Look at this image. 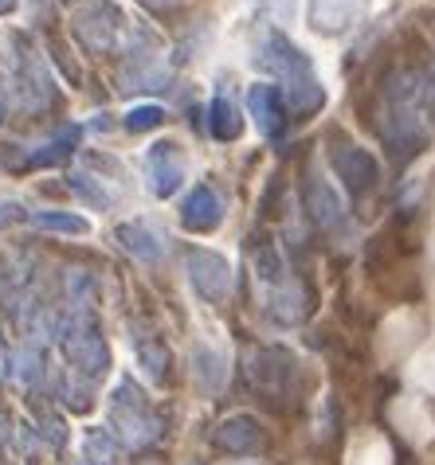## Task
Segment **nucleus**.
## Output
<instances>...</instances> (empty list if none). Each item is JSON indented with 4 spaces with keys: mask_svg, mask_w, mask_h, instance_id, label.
Masks as SVG:
<instances>
[{
    "mask_svg": "<svg viewBox=\"0 0 435 465\" xmlns=\"http://www.w3.org/2000/svg\"><path fill=\"white\" fill-rule=\"evenodd\" d=\"M146 180H149V192L161 196V200L173 196V192L185 184V153H181L177 141H157V145H149Z\"/></svg>",
    "mask_w": 435,
    "mask_h": 465,
    "instance_id": "6e6552de",
    "label": "nucleus"
},
{
    "mask_svg": "<svg viewBox=\"0 0 435 465\" xmlns=\"http://www.w3.org/2000/svg\"><path fill=\"white\" fill-rule=\"evenodd\" d=\"M40 376H44L40 352H32V348H28V352H20V356H16V380H20V383H35Z\"/></svg>",
    "mask_w": 435,
    "mask_h": 465,
    "instance_id": "b1692460",
    "label": "nucleus"
},
{
    "mask_svg": "<svg viewBox=\"0 0 435 465\" xmlns=\"http://www.w3.org/2000/svg\"><path fill=\"white\" fill-rule=\"evenodd\" d=\"M71 28L91 55H110L122 44L126 16L114 5H106V0H86V5L71 12Z\"/></svg>",
    "mask_w": 435,
    "mask_h": 465,
    "instance_id": "7ed1b4c3",
    "label": "nucleus"
},
{
    "mask_svg": "<svg viewBox=\"0 0 435 465\" xmlns=\"http://www.w3.org/2000/svg\"><path fill=\"white\" fill-rule=\"evenodd\" d=\"M329 164H334V173L345 180V188H349L353 196H361V192H369L380 180V161L369 149L353 145V141H334Z\"/></svg>",
    "mask_w": 435,
    "mask_h": 465,
    "instance_id": "0eeeda50",
    "label": "nucleus"
},
{
    "mask_svg": "<svg viewBox=\"0 0 435 465\" xmlns=\"http://www.w3.org/2000/svg\"><path fill=\"white\" fill-rule=\"evenodd\" d=\"M255 63H259L267 74H278V79H283V90L298 86V83H306V79H314L310 59H306L283 32H271V35H267V44H263L259 55H255Z\"/></svg>",
    "mask_w": 435,
    "mask_h": 465,
    "instance_id": "423d86ee",
    "label": "nucleus"
},
{
    "mask_svg": "<svg viewBox=\"0 0 435 465\" xmlns=\"http://www.w3.org/2000/svg\"><path fill=\"white\" fill-rule=\"evenodd\" d=\"M161 122H165L161 106H134L126 114V129H130V134H146V129H157Z\"/></svg>",
    "mask_w": 435,
    "mask_h": 465,
    "instance_id": "5701e85b",
    "label": "nucleus"
},
{
    "mask_svg": "<svg viewBox=\"0 0 435 465\" xmlns=\"http://www.w3.org/2000/svg\"><path fill=\"white\" fill-rule=\"evenodd\" d=\"M114 239H118L122 247L137 258V262H157L161 251H165V247H161V239L153 235L146 223H122L118 231H114Z\"/></svg>",
    "mask_w": 435,
    "mask_h": 465,
    "instance_id": "aec40b11",
    "label": "nucleus"
},
{
    "mask_svg": "<svg viewBox=\"0 0 435 465\" xmlns=\"http://www.w3.org/2000/svg\"><path fill=\"white\" fill-rule=\"evenodd\" d=\"M63 352H67V364L86 380H98L110 371V348L91 313H79L71 321V329L63 332Z\"/></svg>",
    "mask_w": 435,
    "mask_h": 465,
    "instance_id": "20e7f679",
    "label": "nucleus"
},
{
    "mask_svg": "<svg viewBox=\"0 0 435 465\" xmlns=\"http://www.w3.org/2000/svg\"><path fill=\"white\" fill-rule=\"evenodd\" d=\"M79 141H83V125H59L56 134H51L44 145H35L28 153V169H51V164H59V161H67L75 149H79Z\"/></svg>",
    "mask_w": 435,
    "mask_h": 465,
    "instance_id": "4468645a",
    "label": "nucleus"
},
{
    "mask_svg": "<svg viewBox=\"0 0 435 465\" xmlns=\"http://www.w3.org/2000/svg\"><path fill=\"white\" fill-rule=\"evenodd\" d=\"M188 282H193V290L204 302L224 305L228 293H232V266H228L224 254L197 247V251H188Z\"/></svg>",
    "mask_w": 435,
    "mask_h": 465,
    "instance_id": "39448f33",
    "label": "nucleus"
},
{
    "mask_svg": "<svg viewBox=\"0 0 435 465\" xmlns=\"http://www.w3.org/2000/svg\"><path fill=\"white\" fill-rule=\"evenodd\" d=\"M251 262H255V282H263L267 290L278 286V282L290 274L283 251H278V242L267 235V231H259V235H255V242H251Z\"/></svg>",
    "mask_w": 435,
    "mask_h": 465,
    "instance_id": "2eb2a0df",
    "label": "nucleus"
},
{
    "mask_svg": "<svg viewBox=\"0 0 435 465\" xmlns=\"http://www.w3.org/2000/svg\"><path fill=\"white\" fill-rule=\"evenodd\" d=\"M134 352L149 380H157V383L169 380V348H165L157 332H134Z\"/></svg>",
    "mask_w": 435,
    "mask_h": 465,
    "instance_id": "a211bd4d",
    "label": "nucleus"
},
{
    "mask_svg": "<svg viewBox=\"0 0 435 465\" xmlns=\"http://www.w3.org/2000/svg\"><path fill=\"white\" fill-rule=\"evenodd\" d=\"M267 313H271L278 325H302L306 313H310V290L302 286L294 274H287L278 286L267 290Z\"/></svg>",
    "mask_w": 435,
    "mask_h": 465,
    "instance_id": "9b49d317",
    "label": "nucleus"
},
{
    "mask_svg": "<svg viewBox=\"0 0 435 465\" xmlns=\"http://www.w3.org/2000/svg\"><path fill=\"white\" fill-rule=\"evenodd\" d=\"M208 129H212L216 141H236L243 134V114L228 90H216V98L208 106Z\"/></svg>",
    "mask_w": 435,
    "mask_h": 465,
    "instance_id": "f3484780",
    "label": "nucleus"
},
{
    "mask_svg": "<svg viewBox=\"0 0 435 465\" xmlns=\"http://www.w3.org/2000/svg\"><path fill=\"white\" fill-rule=\"evenodd\" d=\"M212 442H216V450H224V454L243 458V454H259V450L267 446V434H263L259 419L232 415V419H224L220 426H216Z\"/></svg>",
    "mask_w": 435,
    "mask_h": 465,
    "instance_id": "9d476101",
    "label": "nucleus"
},
{
    "mask_svg": "<svg viewBox=\"0 0 435 465\" xmlns=\"http://www.w3.org/2000/svg\"><path fill=\"white\" fill-rule=\"evenodd\" d=\"M16 5L20 0H0V16H5V12H16Z\"/></svg>",
    "mask_w": 435,
    "mask_h": 465,
    "instance_id": "a878e982",
    "label": "nucleus"
},
{
    "mask_svg": "<svg viewBox=\"0 0 435 465\" xmlns=\"http://www.w3.org/2000/svg\"><path fill=\"white\" fill-rule=\"evenodd\" d=\"M110 430L134 450L149 446L153 438L161 434V422H157V415H153V407L146 403V395L137 391L130 380L118 383L114 395H110Z\"/></svg>",
    "mask_w": 435,
    "mask_h": 465,
    "instance_id": "f03ea898",
    "label": "nucleus"
},
{
    "mask_svg": "<svg viewBox=\"0 0 435 465\" xmlns=\"http://www.w3.org/2000/svg\"><path fill=\"white\" fill-rule=\"evenodd\" d=\"M220 219H224V200L216 196L212 184H197L185 196V203H181V223L188 231H197V235H208V231L220 227Z\"/></svg>",
    "mask_w": 435,
    "mask_h": 465,
    "instance_id": "f8f14e48",
    "label": "nucleus"
},
{
    "mask_svg": "<svg viewBox=\"0 0 435 465\" xmlns=\"http://www.w3.org/2000/svg\"><path fill=\"white\" fill-rule=\"evenodd\" d=\"M67 184H71L75 192H79V196H83L86 203H95V208H106V203H110V196H106V188H102V180H95L91 173L75 169V173H71V180H67Z\"/></svg>",
    "mask_w": 435,
    "mask_h": 465,
    "instance_id": "4be33fe9",
    "label": "nucleus"
},
{
    "mask_svg": "<svg viewBox=\"0 0 435 465\" xmlns=\"http://www.w3.org/2000/svg\"><path fill=\"white\" fill-rule=\"evenodd\" d=\"M357 0H310V28L318 35H338L353 24Z\"/></svg>",
    "mask_w": 435,
    "mask_h": 465,
    "instance_id": "dca6fc26",
    "label": "nucleus"
},
{
    "mask_svg": "<svg viewBox=\"0 0 435 465\" xmlns=\"http://www.w3.org/2000/svg\"><path fill=\"white\" fill-rule=\"evenodd\" d=\"M251 387L271 403H294L302 395V368L287 348H259L251 356Z\"/></svg>",
    "mask_w": 435,
    "mask_h": 465,
    "instance_id": "f257e3e1",
    "label": "nucleus"
},
{
    "mask_svg": "<svg viewBox=\"0 0 435 465\" xmlns=\"http://www.w3.org/2000/svg\"><path fill=\"white\" fill-rule=\"evenodd\" d=\"M248 114L263 137H278L287 125V98L275 83H255L248 90Z\"/></svg>",
    "mask_w": 435,
    "mask_h": 465,
    "instance_id": "1a4fd4ad",
    "label": "nucleus"
},
{
    "mask_svg": "<svg viewBox=\"0 0 435 465\" xmlns=\"http://www.w3.org/2000/svg\"><path fill=\"white\" fill-rule=\"evenodd\" d=\"M28 223H35L40 231H59V235H86L91 231L83 215H71V212H32Z\"/></svg>",
    "mask_w": 435,
    "mask_h": 465,
    "instance_id": "412c9836",
    "label": "nucleus"
},
{
    "mask_svg": "<svg viewBox=\"0 0 435 465\" xmlns=\"http://www.w3.org/2000/svg\"><path fill=\"white\" fill-rule=\"evenodd\" d=\"M302 200H306V212L314 215V223L322 231H338L345 223V208H341L338 192L329 188V180L310 176L306 180V188H302Z\"/></svg>",
    "mask_w": 435,
    "mask_h": 465,
    "instance_id": "ddd939ff",
    "label": "nucleus"
},
{
    "mask_svg": "<svg viewBox=\"0 0 435 465\" xmlns=\"http://www.w3.org/2000/svg\"><path fill=\"white\" fill-rule=\"evenodd\" d=\"M20 86H24V94H28V110L47 106V102L56 98V90H51V79H47L44 63L35 59L32 51H24V59H20Z\"/></svg>",
    "mask_w": 435,
    "mask_h": 465,
    "instance_id": "6ab92c4d",
    "label": "nucleus"
},
{
    "mask_svg": "<svg viewBox=\"0 0 435 465\" xmlns=\"http://www.w3.org/2000/svg\"><path fill=\"white\" fill-rule=\"evenodd\" d=\"M259 8H267L271 16L283 20V16H290V12H294V0H259Z\"/></svg>",
    "mask_w": 435,
    "mask_h": 465,
    "instance_id": "393cba45",
    "label": "nucleus"
}]
</instances>
